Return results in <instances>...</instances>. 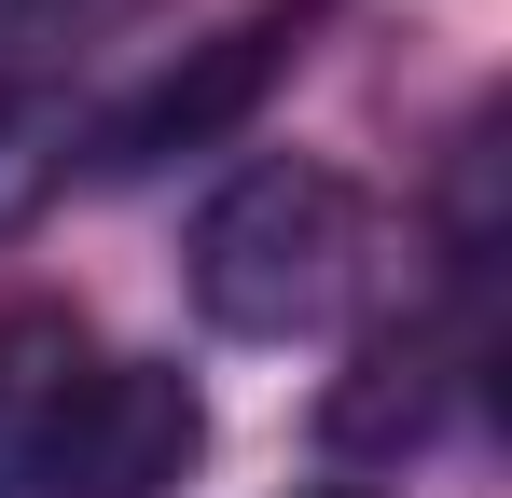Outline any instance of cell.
I'll return each instance as SVG.
<instances>
[{
  "label": "cell",
  "mask_w": 512,
  "mask_h": 498,
  "mask_svg": "<svg viewBox=\"0 0 512 498\" xmlns=\"http://www.w3.org/2000/svg\"><path fill=\"white\" fill-rule=\"evenodd\" d=\"M70 180H84V111H70L56 83L0 70V249L28 236V222H42Z\"/></svg>",
  "instance_id": "cell-5"
},
{
  "label": "cell",
  "mask_w": 512,
  "mask_h": 498,
  "mask_svg": "<svg viewBox=\"0 0 512 498\" xmlns=\"http://www.w3.org/2000/svg\"><path fill=\"white\" fill-rule=\"evenodd\" d=\"M194 457H208V402L180 360H70L14 498H180Z\"/></svg>",
  "instance_id": "cell-3"
},
{
  "label": "cell",
  "mask_w": 512,
  "mask_h": 498,
  "mask_svg": "<svg viewBox=\"0 0 512 498\" xmlns=\"http://www.w3.org/2000/svg\"><path fill=\"white\" fill-rule=\"evenodd\" d=\"M84 346L56 319H14L0 332V498H14V471H28V429H42V402H56V374H70Z\"/></svg>",
  "instance_id": "cell-6"
},
{
  "label": "cell",
  "mask_w": 512,
  "mask_h": 498,
  "mask_svg": "<svg viewBox=\"0 0 512 498\" xmlns=\"http://www.w3.org/2000/svg\"><path fill=\"white\" fill-rule=\"evenodd\" d=\"M305 498H374V485H305Z\"/></svg>",
  "instance_id": "cell-7"
},
{
  "label": "cell",
  "mask_w": 512,
  "mask_h": 498,
  "mask_svg": "<svg viewBox=\"0 0 512 498\" xmlns=\"http://www.w3.org/2000/svg\"><path fill=\"white\" fill-rule=\"evenodd\" d=\"M0 14H14V0H0Z\"/></svg>",
  "instance_id": "cell-8"
},
{
  "label": "cell",
  "mask_w": 512,
  "mask_h": 498,
  "mask_svg": "<svg viewBox=\"0 0 512 498\" xmlns=\"http://www.w3.org/2000/svg\"><path fill=\"white\" fill-rule=\"evenodd\" d=\"M471 360H485V332H471V319H416V332H388V346H360V360H346V388L319 402V443H333V457H388V471H402L429 429L457 415Z\"/></svg>",
  "instance_id": "cell-4"
},
{
  "label": "cell",
  "mask_w": 512,
  "mask_h": 498,
  "mask_svg": "<svg viewBox=\"0 0 512 498\" xmlns=\"http://www.w3.org/2000/svg\"><path fill=\"white\" fill-rule=\"evenodd\" d=\"M194 319L236 346H291L360 291V180L319 153H250L194 208Z\"/></svg>",
  "instance_id": "cell-1"
},
{
  "label": "cell",
  "mask_w": 512,
  "mask_h": 498,
  "mask_svg": "<svg viewBox=\"0 0 512 498\" xmlns=\"http://www.w3.org/2000/svg\"><path fill=\"white\" fill-rule=\"evenodd\" d=\"M319 14H333V0H250L236 28L180 42L153 83H125V97L84 125V180H153V166H180V153H222V139L263 111V97L305 70Z\"/></svg>",
  "instance_id": "cell-2"
}]
</instances>
